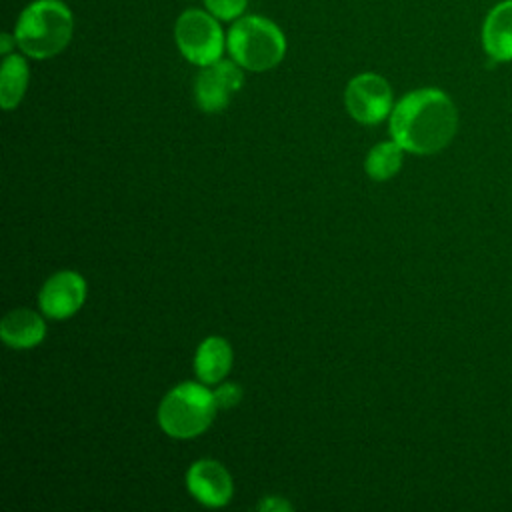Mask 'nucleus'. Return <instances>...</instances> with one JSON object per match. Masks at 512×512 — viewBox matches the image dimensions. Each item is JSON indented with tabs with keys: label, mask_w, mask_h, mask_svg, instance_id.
<instances>
[{
	"label": "nucleus",
	"mask_w": 512,
	"mask_h": 512,
	"mask_svg": "<svg viewBox=\"0 0 512 512\" xmlns=\"http://www.w3.org/2000/svg\"><path fill=\"white\" fill-rule=\"evenodd\" d=\"M456 128V106L438 88L412 90L390 112L392 138L412 154H434L442 150L454 138Z\"/></svg>",
	"instance_id": "1"
},
{
	"label": "nucleus",
	"mask_w": 512,
	"mask_h": 512,
	"mask_svg": "<svg viewBox=\"0 0 512 512\" xmlns=\"http://www.w3.org/2000/svg\"><path fill=\"white\" fill-rule=\"evenodd\" d=\"M74 16L62 0H34L18 16L14 38L20 52L34 60L60 54L72 40Z\"/></svg>",
	"instance_id": "2"
},
{
	"label": "nucleus",
	"mask_w": 512,
	"mask_h": 512,
	"mask_svg": "<svg viewBox=\"0 0 512 512\" xmlns=\"http://www.w3.org/2000/svg\"><path fill=\"white\" fill-rule=\"evenodd\" d=\"M230 58L250 72L278 66L286 54V38L276 22L264 16H240L226 34Z\"/></svg>",
	"instance_id": "3"
},
{
	"label": "nucleus",
	"mask_w": 512,
	"mask_h": 512,
	"mask_svg": "<svg viewBox=\"0 0 512 512\" xmlns=\"http://www.w3.org/2000/svg\"><path fill=\"white\" fill-rule=\"evenodd\" d=\"M214 392L204 382H182L174 386L158 406V424L172 438L200 436L216 414Z\"/></svg>",
	"instance_id": "4"
},
{
	"label": "nucleus",
	"mask_w": 512,
	"mask_h": 512,
	"mask_svg": "<svg viewBox=\"0 0 512 512\" xmlns=\"http://www.w3.org/2000/svg\"><path fill=\"white\" fill-rule=\"evenodd\" d=\"M174 40L180 54L200 68L220 60L226 46L220 20L200 8H188L176 18Z\"/></svg>",
	"instance_id": "5"
},
{
	"label": "nucleus",
	"mask_w": 512,
	"mask_h": 512,
	"mask_svg": "<svg viewBox=\"0 0 512 512\" xmlns=\"http://www.w3.org/2000/svg\"><path fill=\"white\" fill-rule=\"evenodd\" d=\"M348 114L360 124H380L392 112V88L376 72L356 74L344 90Z\"/></svg>",
	"instance_id": "6"
},
{
	"label": "nucleus",
	"mask_w": 512,
	"mask_h": 512,
	"mask_svg": "<svg viewBox=\"0 0 512 512\" xmlns=\"http://www.w3.org/2000/svg\"><path fill=\"white\" fill-rule=\"evenodd\" d=\"M242 70L244 68L232 58H220L208 66H202L194 82V98L200 110L208 114L224 110L244 84Z\"/></svg>",
	"instance_id": "7"
},
{
	"label": "nucleus",
	"mask_w": 512,
	"mask_h": 512,
	"mask_svg": "<svg viewBox=\"0 0 512 512\" xmlns=\"http://www.w3.org/2000/svg\"><path fill=\"white\" fill-rule=\"evenodd\" d=\"M86 300V280L74 270L52 274L40 288L38 304L44 316L64 320L74 316Z\"/></svg>",
	"instance_id": "8"
},
{
	"label": "nucleus",
	"mask_w": 512,
	"mask_h": 512,
	"mask_svg": "<svg viewBox=\"0 0 512 512\" xmlns=\"http://www.w3.org/2000/svg\"><path fill=\"white\" fill-rule=\"evenodd\" d=\"M186 488L194 500L208 508L226 506L234 492L230 472L212 458H200L188 468Z\"/></svg>",
	"instance_id": "9"
},
{
	"label": "nucleus",
	"mask_w": 512,
	"mask_h": 512,
	"mask_svg": "<svg viewBox=\"0 0 512 512\" xmlns=\"http://www.w3.org/2000/svg\"><path fill=\"white\" fill-rule=\"evenodd\" d=\"M480 42L494 62H512V0H502L488 10Z\"/></svg>",
	"instance_id": "10"
},
{
	"label": "nucleus",
	"mask_w": 512,
	"mask_h": 512,
	"mask_svg": "<svg viewBox=\"0 0 512 512\" xmlns=\"http://www.w3.org/2000/svg\"><path fill=\"white\" fill-rule=\"evenodd\" d=\"M44 334H46L44 318L30 308L10 310L0 322L2 342L16 350L38 346L44 340Z\"/></svg>",
	"instance_id": "11"
},
{
	"label": "nucleus",
	"mask_w": 512,
	"mask_h": 512,
	"mask_svg": "<svg viewBox=\"0 0 512 512\" xmlns=\"http://www.w3.org/2000/svg\"><path fill=\"white\" fill-rule=\"evenodd\" d=\"M232 346L220 336L204 338L194 354V372L204 384H220L232 368Z\"/></svg>",
	"instance_id": "12"
},
{
	"label": "nucleus",
	"mask_w": 512,
	"mask_h": 512,
	"mask_svg": "<svg viewBox=\"0 0 512 512\" xmlns=\"http://www.w3.org/2000/svg\"><path fill=\"white\" fill-rule=\"evenodd\" d=\"M28 80L30 70L26 58L16 52L4 56L0 68V104L4 110H12L22 102L28 88Z\"/></svg>",
	"instance_id": "13"
},
{
	"label": "nucleus",
	"mask_w": 512,
	"mask_h": 512,
	"mask_svg": "<svg viewBox=\"0 0 512 512\" xmlns=\"http://www.w3.org/2000/svg\"><path fill=\"white\" fill-rule=\"evenodd\" d=\"M402 152L404 148L394 138L386 142H378L366 154V160H364L366 174L378 182L390 180L402 168Z\"/></svg>",
	"instance_id": "14"
},
{
	"label": "nucleus",
	"mask_w": 512,
	"mask_h": 512,
	"mask_svg": "<svg viewBox=\"0 0 512 512\" xmlns=\"http://www.w3.org/2000/svg\"><path fill=\"white\" fill-rule=\"evenodd\" d=\"M204 8L218 20L234 22L240 18L248 6V0H202Z\"/></svg>",
	"instance_id": "15"
},
{
	"label": "nucleus",
	"mask_w": 512,
	"mask_h": 512,
	"mask_svg": "<svg viewBox=\"0 0 512 512\" xmlns=\"http://www.w3.org/2000/svg\"><path fill=\"white\" fill-rule=\"evenodd\" d=\"M212 392H214V402H216L218 410L234 408L240 402V398H242V388L236 382L218 384Z\"/></svg>",
	"instance_id": "16"
},
{
	"label": "nucleus",
	"mask_w": 512,
	"mask_h": 512,
	"mask_svg": "<svg viewBox=\"0 0 512 512\" xmlns=\"http://www.w3.org/2000/svg\"><path fill=\"white\" fill-rule=\"evenodd\" d=\"M258 508L260 510H264V512H282V510H292V504L290 502H286L284 498H280V496H266L260 504H258Z\"/></svg>",
	"instance_id": "17"
},
{
	"label": "nucleus",
	"mask_w": 512,
	"mask_h": 512,
	"mask_svg": "<svg viewBox=\"0 0 512 512\" xmlns=\"http://www.w3.org/2000/svg\"><path fill=\"white\" fill-rule=\"evenodd\" d=\"M12 48H16L14 34H2V38H0V54L8 56V54H12Z\"/></svg>",
	"instance_id": "18"
}]
</instances>
